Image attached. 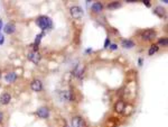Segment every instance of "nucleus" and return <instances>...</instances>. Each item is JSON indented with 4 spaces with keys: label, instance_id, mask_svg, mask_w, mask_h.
I'll use <instances>...</instances> for the list:
<instances>
[{
    "label": "nucleus",
    "instance_id": "423d86ee",
    "mask_svg": "<svg viewBox=\"0 0 168 127\" xmlns=\"http://www.w3.org/2000/svg\"><path fill=\"white\" fill-rule=\"evenodd\" d=\"M30 87L35 92H39L43 89V83H41L40 80H34L30 84Z\"/></svg>",
    "mask_w": 168,
    "mask_h": 127
},
{
    "label": "nucleus",
    "instance_id": "20e7f679",
    "mask_svg": "<svg viewBox=\"0 0 168 127\" xmlns=\"http://www.w3.org/2000/svg\"><path fill=\"white\" fill-rule=\"evenodd\" d=\"M71 124H72V127H84L85 123H84V120L80 116H75L72 118Z\"/></svg>",
    "mask_w": 168,
    "mask_h": 127
},
{
    "label": "nucleus",
    "instance_id": "f3484780",
    "mask_svg": "<svg viewBox=\"0 0 168 127\" xmlns=\"http://www.w3.org/2000/svg\"><path fill=\"white\" fill-rule=\"evenodd\" d=\"M158 50H159V47H158L157 45H153V46H151V48L149 50V52H148V53H149V55H153V54H154V53H156Z\"/></svg>",
    "mask_w": 168,
    "mask_h": 127
},
{
    "label": "nucleus",
    "instance_id": "5701e85b",
    "mask_svg": "<svg viewBox=\"0 0 168 127\" xmlns=\"http://www.w3.org/2000/svg\"><path fill=\"white\" fill-rule=\"evenodd\" d=\"M1 120H2V114L0 113V121H1Z\"/></svg>",
    "mask_w": 168,
    "mask_h": 127
},
{
    "label": "nucleus",
    "instance_id": "39448f33",
    "mask_svg": "<svg viewBox=\"0 0 168 127\" xmlns=\"http://www.w3.org/2000/svg\"><path fill=\"white\" fill-rule=\"evenodd\" d=\"M28 60L32 61L33 63L37 64L39 61H40V54L38 52H30L28 54Z\"/></svg>",
    "mask_w": 168,
    "mask_h": 127
},
{
    "label": "nucleus",
    "instance_id": "6ab92c4d",
    "mask_svg": "<svg viewBox=\"0 0 168 127\" xmlns=\"http://www.w3.org/2000/svg\"><path fill=\"white\" fill-rule=\"evenodd\" d=\"M40 37H41V35H38L36 37V43H39V41H40Z\"/></svg>",
    "mask_w": 168,
    "mask_h": 127
},
{
    "label": "nucleus",
    "instance_id": "9b49d317",
    "mask_svg": "<svg viewBox=\"0 0 168 127\" xmlns=\"http://www.w3.org/2000/svg\"><path fill=\"white\" fill-rule=\"evenodd\" d=\"M124 108H125V104L123 102V101H118L114 106L116 111H118V113H122L124 110Z\"/></svg>",
    "mask_w": 168,
    "mask_h": 127
},
{
    "label": "nucleus",
    "instance_id": "ddd939ff",
    "mask_svg": "<svg viewBox=\"0 0 168 127\" xmlns=\"http://www.w3.org/2000/svg\"><path fill=\"white\" fill-rule=\"evenodd\" d=\"M61 97L63 101H70L72 100V95H71L70 91H63L61 92Z\"/></svg>",
    "mask_w": 168,
    "mask_h": 127
},
{
    "label": "nucleus",
    "instance_id": "aec40b11",
    "mask_svg": "<svg viewBox=\"0 0 168 127\" xmlns=\"http://www.w3.org/2000/svg\"><path fill=\"white\" fill-rule=\"evenodd\" d=\"M109 42H110V40L108 38V40L106 41V43H104V47H108V45H109Z\"/></svg>",
    "mask_w": 168,
    "mask_h": 127
},
{
    "label": "nucleus",
    "instance_id": "dca6fc26",
    "mask_svg": "<svg viewBox=\"0 0 168 127\" xmlns=\"http://www.w3.org/2000/svg\"><path fill=\"white\" fill-rule=\"evenodd\" d=\"M121 5L119 2H117V1H114V2H112V3H109L108 5V8L109 9H116V8H119Z\"/></svg>",
    "mask_w": 168,
    "mask_h": 127
},
{
    "label": "nucleus",
    "instance_id": "f257e3e1",
    "mask_svg": "<svg viewBox=\"0 0 168 127\" xmlns=\"http://www.w3.org/2000/svg\"><path fill=\"white\" fill-rule=\"evenodd\" d=\"M37 25L43 29V31H46V29H49L50 27L53 26L52 24V20H50V18H48V17L46 16H40L38 19H37Z\"/></svg>",
    "mask_w": 168,
    "mask_h": 127
},
{
    "label": "nucleus",
    "instance_id": "412c9836",
    "mask_svg": "<svg viewBox=\"0 0 168 127\" xmlns=\"http://www.w3.org/2000/svg\"><path fill=\"white\" fill-rule=\"evenodd\" d=\"M3 43V36L0 35V44H2Z\"/></svg>",
    "mask_w": 168,
    "mask_h": 127
},
{
    "label": "nucleus",
    "instance_id": "f8f14e48",
    "mask_svg": "<svg viewBox=\"0 0 168 127\" xmlns=\"http://www.w3.org/2000/svg\"><path fill=\"white\" fill-rule=\"evenodd\" d=\"M102 9H103V6H102V3H100V2H94L93 5H92V10L96 12V14L101 12Z\"/></svg>",
    "mask_w": 168,
    "mask_h": 127
},
{
    "label": "nucleus",
    "instance_id": "6e6552de",
    "mask_svg": "<svg viewBox=\"0 0 168 127\" xmlns=\"http://www.w3.org/2000/svg\"><path fill=\"white\" fill-rule=\"evenodd\" d=\"M10 100H11V97L9 94H2L0 96V104L2 105H8L10 102Z\"/></svg>",
    "mask_w": 168,
    "mask_h": 127
},
{
    "label": "nucleus",
    "instance_id": "1a4fd4ad",
    "mask_svg": "<svg viewBox=\"0 0 168 127\" xmlns=\"http://www.w3.org/2000/svg\"><path fill=\"white\" fill-rule=\"evenodd\" d=\"M16 31V26H15V24H12V23H8L6 26H5V33L6 34H14Z\"/></svg>",
    "mask_w": 168,
    "mask_h": 127
},
{
    "label": "nucleus",
    "instance_id": "0eeeda50",
    "mask_svg": "<svg viewBox=\"0 0 168 127\" xmlns=\"http://www.w3.org/2000/svg\"><path fill=\"white\" fill-rule=\"evenodd\" d=\"M37 115H38V117H40V118H47V117L49 116L48 108H46V107L39 108L38 110H37Z\"/></svg>",
    "mask_w": 168,
    "mask_h": 127
},
{
    "label": "nucleus",
    "instance_id": "9d476101",
    "mask_svg": "<svg viewBox=\"0 0 168 127\" xmlns=\"http://www.w3.org/2000/svg\"><path fill=\"white\" fill-rule=\"evenodd\" d=\"M83 72H84V67H83V66H81V65H77V66L74 69L73 73H74V75H75V77L81 78L82 75H83Z\"/></svg>",
    "mask_w": 168,
    "mask_h": 127
},
{
    "label": "nucleus",
    "instance_id": "2eb2a0df",
    "mask_svg": "<svg viewBox=\"0 0 168 127\" xmlns=\"http://www.w3.org/2000/svg\"><path fill=\"white\" fill-rule=\"evenodd\" d=\"M16 79H17V75H16V73H14V72H12V73H8L6 75V81L9 82V83L14 82Z\"/></svg>",
    "mask_w": 168,
    "mask_h": 127
},
{
    "label": "nucleus",
    "instance_id": "4be33fe9",
    "mask_svg": "<svg viewBox=\"0 0 168 127\" xmlns=\"http://www.w3.org/2000/svg\"><path fill=\"white\" fill-rule=\"evenodd\" d=\"M111 50H117V45H116V44L111 45Z\"/></svg>",
    "mask_w": 168,
    "mask_h": 127
},
{
    "label": "nucleus",
    "instance_id": "b1692460",
    "mask_svg": "<svg viewBox=\"0 0 168 127\" xmlns=\"http://www.w3.org/2000/svg\"><path fill=\"white\" fill-rule=\"evenodd\" d=\"M145 2V5H147V6H149V1H144Z\"/></svg>",
    "mask_w": 168,
    "mask_h": 127
},
{
    "label": "nucleus",
    "instance_id": "f03ea898",
    "mask_svg": "<svg viewBox=\"0 0 168 127\" xmlns=\"http://www.w3.org/2000/svg\"><path fill=\"white\" fill-rule=\"evenodd\" d=\"M70 14L72 16V18L80 19V18H82V16H83V10L80 6H73V7H71V9H70Z\"/></svg>",
    "mask_w": 168,
    "mask_h": 127
},
{
    "label": "nucleus",
    "instance_id": "a211bd4d",
    "mask_svg": "<svg viewBox=\"0 0 168 127\" xmlns=\"http://www.w3.org/2000/svg\"><path fill=\"white\" fill-rule=\"evenodd\" d=\"M159 43H160V44H164V45H166V44H167V38L160 40V41H159Z\"/></svg>",
    "mask_w": 168,
    "mask_h": 127
},
{
    "label": "nucleus",
    "instance_id": "7ed1b4c3",
    "mask_svg": "<svg viewBox=\"0 0 168 127\" xmlns=\"http://www.w3.org/2000/svg\"><path fill=\"white\" fill-rule=\"evenodd\" d=\"M156 32L153 31V29H147L144 33L141 34V38L144 41H153L156 38Z\"/></svg>",
    "mask_w": 168,
    "mask_h": 127
},
{
    "label": "nucleus",
    "instance_id": "4468645a",
    "mask_svg": "<svg viewBox=\"0 0 168 127\" xmlns=\"http://www.w3.org/2000/svg\"><path fill=\"white\" fill-rule=\"evenodd\" d=\"M134 46V43L131 40H123L122 41V47L124 48H132Z\"/></svg>",
    "mask_w": 168,
    "mask_h": 127
}]
</instances>
